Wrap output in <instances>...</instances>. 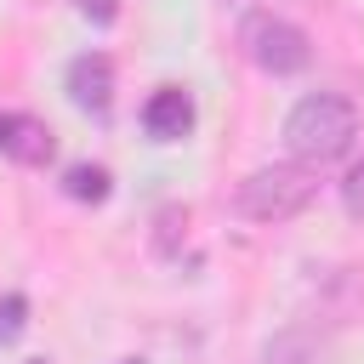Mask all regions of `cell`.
Wrapping results in <instances>:
<instances>
[{
  "mask_svg": "<svg viewBox=\"0 0 364 364\" xmlns=\"http://www.w3.org/2000/svg\"><path fill=\"white\" fill-rule=\"evenodd\" d=\"M63 193H68V199H80V205H102V199L114 193V176H108V165L80 159V165H68V171H63Z\"/></svg>",
  "mask_w": 364,
  "mask_h": 364,
  "instance_id": "obj_7",
  "label": "cell"
},
{
  "mask_svg": "<svg viewBox=\"0 0 364 364\" xmlns=\"http://www.w3.org/2000/svg\"><path fill=\"white\" fill-rule=\"evenodd\" d=\"M23 364H46V358H23Z\"/></svg>",
  "mask_w": 364,
  "mask_h": 364,
  "instance_id": "obj_11",
  "label": "cell"
},
{
  "mask_svg": "<svg viewBox=\"0 0 364 364\" xmlns=\"http://www.w3.org/2000/svg\"><path fill=\"white\" fill-rule=\"evenodd\" d=\"M0 154L11 165H46L57 154V136L40 114H0Z\"/></svg>",
  "mask_w": 364,
  "mask_h": 364,
  "instance_id": "obj_4",
  "label": "cell"
},
{
  "mask_svg": "<svg viewBox=\"0 0 364 364\" xmlns=\"http://www.w3.org/2000/svg\"><path fill=\"white\" fill-rule=\"evenodd\" d=\"M119 364H136V358H119Z\"/></svg>",
  "mask_w": 364,
  "mask_h": 364,
  "instance_id": "obj_12",
  "label": "cell"
},
{
  "mask_svg": "<svg viewBox=\"0 0 364 364\" xmlns=\"http://www.w3.org/2000/svg\"><path fill=\"white\" fill-rule=\"evenodd\" d=\"M239 40H245V57H250L262 74H273V80H284V74H301V68H307V57H313L307 34H301L290 17H273V11H256V17H245Z\"/></svg>",
  "mask_w": 364,
  "mask_h": 364,
  "instance_id": "obj_3",
  "label": "cell"
},
{
  "mask_svg": "<svg viewBox=\"0 0 364 364\" xmlns=\"http://www.w3.org/2000/svg\"><path fill=\"white\" fill-rule=\"evenodd\" d=\"M353 136H358V108L347 97H336V91L301 97L290 108V119H284V148L296 154V165H313V171L341 159L353 148Z\"/></svg>",
  "mask_w": 364,
  "mask_h": 364,
  "instance_id": "obj_1",
  "label": "cell"
},
{
  "mask_svg": "<svg viewBox=\"0 0 364 364\" xmlns=\"http://www.w3.org/2000/svg\"><path fill=\"white\" fill-rule=\"evenodd\" d=\"M142 131L154 142H182L193 131V97L182 85H159L148 102H142Z\"/></svg>",
  "mask_w": 364,
  "mask_h": 364,
  "instance_id": "obj_6",
  "label": "cell"
},
{
  "mask_svg": "<svg viewBox=\"0 0 364 364\" xmlns=\"http://www.w3.org/2000/svg\"><path fill=\"white\" fill-rule=\"evenodd\" d=\"M341 205H347V216H353V222H364V165H353V171H347V182H341Z\"/></svg>",
  "mask_w": 364,
  "mask_h": 364,
  "instance_id": "obj_9",
  "label": "cell"
},
{
  "mask_svg": "<svg viewBox=\"0 0 364 364\" xmlns=\"http://www.w3.org/2000/svg\"><path fill=\"white\" fill-rule=\"evenodd\" d=\"M74 6H85V0H74Z\"/></svg>",
  "mask_w": 364,
  "mask_h": 364,
  "instance_id": "obj_13",
  "label": "cell"
},
{
  "mask_svg": "<svg viewBox=\"0 0 364 364\" xmlns=\"http://www.w3.org/2000/svg\"><path fill=\"white\" fill-rule=\"evenodd\" d=\"M28 330V296H0V341H17Z\"/></svg>",
  "mask_w": 364,
  "mask_h": 364,
  "instance_id": "obj_8",
  "label": "cell"
},
{
  "mask_svg": "<svg viewBox=\"0 0 364 364\" xmlns=\"http://www.w3.org/2000/svg\"><path fill=\"white\" fill-rule=\"evenodd\" d=\"M313 193H318V171L284 159V165L250 171V176L239 182L233 205H239V216H250V222H290V216H301V210L313 205Z\"/></svg>",
  "mask_w": 364,
  "mask_h": 364,
  "instance_id": "obj_2",
  "label": "cell"
},
{
  "mask_svg": "<svg viewBox=\"0 0 364 364\" xmlns=\"http://www.w3.org/2000/svg\"><path fill=\"white\" fill-rule=\"evenodd\" d=\"M80 11H85L91 23H114V17H119V0H85Z\"/></svg>",
  "mask_w": 364,
  "mask_h": 364,
  "instance_id": "obj_10",
  "label": "cell"
},
{
  "mask_svg": "<svg viewBox=\"0 0 364 364\" xmlns=\"http://www.w3.org/2000/svg\"><path fill=\"white\" fill-rule=\"evenodd\" d=\"M68 97L85 114H108V102H114V63L102 51H80L68 63Z\"/></svg>",
  "mask_w": 364,
  "mask_h": 364,
  "instance_id": "obj_5",
  "label": "cell"
}]
</instances>
